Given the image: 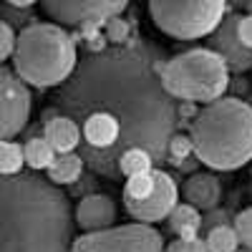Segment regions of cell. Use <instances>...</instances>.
I'll list each match as a JSON object with an SVG mask.
<instances>
[{
	"instance_id": "obj_1",
	"label": "cell",
	"mask_w": 252,
	"mask_h": 252,
	"mask_svg": "<svg viewBox=\"0 0 252 252\" xmlns=\"http://www.w3.org/2000/svg\"><path fill=\"white\" fill-rule=\"evenodd\" d=\"M161 63L144 43H124L94 53L63 83L58 111L71 119H86L94 111H109L121 121V141L109 157L103 177L119 174V157L144 146L157 161L169 159V139L177 134L179 109L161 83Z\"/></svg>"
},
{
	"instance_id": "obj_2",
	"label": "cell",
	"mask_w": 252,
	"mask_h": 252,
	"mask_svg": "<svg viewBox=\"0 0 252 252\" xmlns=\"http://www.w3.org/2000/svg\"><path fill=\"white\" fill-rule=\"evenodd\" d=\"M68 197L35 174L3 177L0 187V252H73Z\"/></svg>"
},
{
	"instance_id": "obj_3",
	"label": "cell",
	"mask_w": 252,
	"mask_h": 252,
	"mask_svg": "<svg viewBox=\"0 0 252 252\" xmlns=\"http://www.w3.org/2000/svg\"><path fill=\"white\" fill-rule=\"evenodd\" d=\"M189 136L204 166L215 172H237L252 161V106L235 96L204 103L192 119Z\"/></svg>"
},
{
	"instance_id": "obj_4",
	"label": "cell",
	"mask_w": 252,
	"mask_h": 252,
	"mask_svg": "<svg viewBox=\"0 0 252 252\" xmlns=\"http://www.w3.org/2000/svg\"><path fill=\"white\" fill-rule=\"evenodd\" d=\"M78 68L73 35L58 23H31L18 33L13 71L28 86H63Z\"/></svg>"
},
{
	"instance_id": "obj_5",
	"label": "cell",
	"mask_w": 252,
	"mask_h": 252,
	"mask_svg": "<svg viewBox=\"0 0 252 252\" xmlns=\"http://www.w3.org/2000/svg\"><path fill=\"white\" fill-rule=\"evenodd\" d=\"M161 83L177 101L212 103L229 89V66L212 48H192L161 63Z\"/></svg>"
},
{
	"instance_id": "obj_6",
	"label": "cell",
	"mask_w": 252,
	"mask_h": 252,
	"mask_svg": "<svg viewBox=\"0 0 252 252\" xmlns=\"http://www.w3.org/2000/svg\"><path fill=\"white\" fill-rule=\"evenodd\" d=\"M149 13L164 35L197 40L220 28L227 15V0H149Z\"/></svg>"
},
{
	"instance_id": "obj_7",
	"label": "cell",
	"mask_w": 252,
	"mask_h": 252,
	"mask_svg": "<svg viewBox=\"0 0 252 252\" xmlns=\"http://www.w3.org/2000/svg\"><path fill=\"white\" fill-rule=\"evenodd\" d=\"M121 199L131 220L154 224L169 220V215L174 212V207L179 204V187L169 172L152 169L126 179Z\"/></svg>"
},
{
	"instance_id": "obj_8",
	"label": "cell",
	"mask_w": 252,
	"mask_h": 252,
	"mask_svg": "<svg viewBox=\"0 0 252 252\" xmlns=\"http://www.w3.org/2000/svg\"><path fill=\"white\" fill-rule=\"evenodd\" d=\"M164 237L149 222L83 232L73 240V252H164Z\"/></svg>"
},
{
	"instance_id": "obj_9",
	"label": "cell",
	"mask_w": 252,
	"mask_h": 252,
	"mask_svg": "<svg viewBox=\"0 0 252 252\" xmlns=\"http://www.w3.org/2000/svg\"><path fill=\"white\" fill-rule=\"evenodd\" d=\"M129 0H43V10L63 28H103L119 18Z\"/></svg>"
},
{
	"instance_id": "obj_10",
	"label": "cell",
	"mask_w": 252,
	"mask_h": 252,
	"mask_svg": "<svg viewBox=\"0 0 252 252\" xmlns=\"http://www.w3.org/2000/svg\"><path fill=\"white\" fill-rule=\"evenodd\" d=\"M33 96L28 83L15 71H0V134L3 139H15L28 126Z\"/></svg>"
},
{
	"instance_id": "obj_11",
	"label": "cell",
	"mask_w": 252,
	"mask_h": 252,
	"mask_svg": "<svg viewBox=\"0 0 252 252\" xmlns=\"http://www.w3.org/2000/svg\"><path fill=\"white\" fill-rule=\"evenodd\" d=\"M237 26H240V15H224L220 28L212 33L209 48L217 51L227 61L229 71L242 73V71H250L252 68V48H247L242 40H240Z\"/></svg>"
},
{
	"instance_id": "obj_12",
	"label": "cell",
	"mask_w": 252,
	"mask_h": 252,
	"mask_svg": "<svg viewBox=\"0 0 252 252\" xmlns=\"http://www.w3.org/2000/svg\"><path fill=\"white\" fill-rule=\"evenodd\" d=\"M76 224L83 232H98V229H109L116 222V202L109 194H86L76 204Z\"/></svg>"
},
{
	"instance_id": "obj_13",
	"label": "cell",
	"mask_w": 252,
	"mask_h": 252,
	"mask_svg": "<svg viewBox=\"0 0 252 252\" xmlns=\"http://www.w3.org/2000/svg\"><path fill=\"white\" fill-rule=\"evenodd\" d=\"M182 192H184V202L194 204L202 212H209V209H217L222 199V182L209 172H197L184 182Z\"/></svg>"
},
{
	"instance_id": "obj_14",
	"label": "cell",
	"mask_w": 252,
	"mask_h": 252,
	"mask_svg": "<svg viewBox=\"0 0 252 252\" xmlns=\"http://www.w3.org/2000/svg\"><path fill=\"white\" fill-rule=\"evenodd\" d=\"M43 136L53 144V149L58 154H68V152H76L81 141H83V129L78 126L76 119L66 116V114H58L53 116L51 121H46L43 126Z\"/></svg>"
},
{
	"instance_id": "obj_15",
	"label": "cell",
	"mask_w": 252,
	"mask_h": 252,
	"mask_svg": "<svg viewBox=\"0 0 252 252\" xmlns=\"http://www.w3.org/2000/svg\"><path fill=\"white\" fill-rule=\"evenodd\" d=\"M86 169V159L76 152H68V154H58L53 159V164L48 166V179L58 187H68V184H76Z\"/></svg>"
},
{
	"instance_id": "obj_16",
	"label": "cell",
	"mask_w": 252,
	"mask_h": 252,
	"mask_svg": "<svg viewBox=\"0 0 252 252\" xmlns=\"http://www.w3.org/2000/svg\"><path fill=\"white\" fill-rule=\"evenodd\" d=\"M202 220H204L202 209L184 202V204H177L174 212L169 215V227H172V232L177 237L189 240V237H199L202 235Z\"/></svg>"
},
{
	"instance_id": "obj_17",
	"label": "cell",
	"mask_w": 252,
	"mask_h": 252,
	"mask_svg": "<svg viewBox=\"0 0 252 252\" xmlns=\"http://www.w3.org/2000/svg\"><path fill=\"white\" fill-rule=\"evenodd\" d=\"M23 146H26V166H31L33 172H48V166L58 157V152L46 136H33Z\"/></svg>"
},
{
	"instance_id": "obj_18",
	"label": "cell",
	"mask_w": 252,
	"mask_h": 252,
	"mask_svg": "<svg viewBox=\"0 0 252 252\" xmlns=\"http://www.w3.org/2000/svg\"><path fill=\"white\" fill-rule=\"evenodd\" d=\"M154 154L144 146H131L126 149L121 157H119V174L121 177H136V174H144V172H152L154 169Z\"/></svg>"
},
{
	"instance_id": "obj_19",
	"label": "cell",
	"mask_w": 252,
	"mask_h": 252,
	"mask_svg": "<svg viewBox=\"0 0 252 252\" xmlns=\"http://www.w3.org/2000/svg\"><path fill=\"white\" fill-rule=\"evenodd\" d=\"M23 166H26V146H20L13 139H3L0 141V172H3V177L20 174Z\"/></svg>"
},
{
	"instance_id": "obj_20",
	"label": "cell",
	"mask_w": 252,
	"mask_h": 252,
	"mask_svg": "<svg viewBox=\"0 0 252 252\" xmlns=\"http://www.w3.org/2000/svg\"><path fill=\"white\" fill-rule=\"evenodd\" d=\"M204 240H207L209 252H237V247L242 245L235 224H220L215 229H209Z\"/></svg>"
},
{
	"instance_id": "obj_21",
	"label": "cell",
	"mask_w": 252,
	"mask_h": 252,
	"mask_svg": "<svg viewBox=\"0 0 252 252\" xmlns=\"http://www.w3.org/2000/svg\"><path fill=\"white\" fill-rule=\"evenodd\" d=\"M192 157H197V154H194V141H192V136L177 131V134L169 139V161H172L174 166H179L182 161L192 159Z\"/></svg>"
},
{
	"instance_id": "obj_22",
	"label": "cell",
	"mask_w": 252,
	"mask_h": 252,
	"mask_svg": "<svg viewBox=\"0 0 252 252\" xmlns=\"http://www.w3.org/2000/svg\"><path fill=\"white\" fill-rule=\"evenodd\" d=\"M103 33H106L109 43H114V46H124V43H129L131 26H129V23H126V20L119 15V18H111L109 23L103 26Z\"/></svg>"
},
{
	"instance_id": "obj_23",
	"label": "cell",
	"mask_w": 252,
	"mask_h": 252,
	"mask_svg": "<svg viewBox=\"0 0 252 252\" xmlns=\"http://www.w3.org/2000/svg\"><path fill=\"white\" fill-rule=\"evenodd\" d=\"M15 48H18V33L13 31V26L8 20H3V23H0V58L13 61Z\"/></svg>"
},
{
	"instance_id": "obj_24",
	"label": "cell",
	"mask_w": 252,
	"mask_h": 252,
	"mask_svg": "<svg viewBox=\"0 0 252 252\" xmlns=\"http://www.w3.org/2000/svg\"><path fill=\"white\" fill-rule=\"evenodd\" d=\"M235 229H237V235H240L242 247H250L252 250V207L242 209V212L235 217Z\"/></svg>"
},
{
	"instance_id": "obj_25",
	"label": "cell",
	"mask_w": 252,
	"mask_h": 252,
	"mask_svg": "<svg viewBox=\"0 0 252 252\" xmlns=\"http://www.w3.org/2000/svg\"><path fill=\"white\" fill-rule=\"evenodd\" d=\"M164 252H209V247H207V240L202 237H189V240L177 237L174 242L166 245Z\"/></svg>"
},
{
	"instance_id": "obj_26",
	"label": "cell",
	"mask_w": 252,
	"mask_h": 252,
	"mask_svg": "<svg viewBox=\"0 0 252 252\" xmlns=\"http://www.w3.org/2000/svg\"><path fill=\"white\" fill-rule=\"evenodd\" d=\"M220 224H227V212H224V209H209L207 217L202 220V232H204V229L209 232V229H215Z\"/></svg>"
},
{
	"instance_id": "obj_27",
	"label": "cell",
	"mask_w": 252,
	"mask_h": 252,
	"mask_svg": "<svg viewBox=\"0 0 252 252\" xmlns=\"http://www.w3.org/2000/svg\"><path fill=\"white\" fill-rule=\"evenodd\" d=\"M237 33H240V40H242V43H245L247 48H252V13H250V15H242V18H240Z\"/></svg>"
},
{
	"instance_id": "obj_28",
	"label": "cell",
	"mask_w": 252,
	"mask_h": 252,
	"mask_svg": "<svg viewBox=\"0 0 252 252\" xmlns=\"http://www.w3.org/2000/svg\"><path fill=\"white\" fill-rule=\"evenodd\" d=\"M86 46H89V51L91 53H101V51H106L109 48V38H106V33H94V35H89L86 38Z\"/></svg>"
},
{
	"instance_id": "obj_29",
	"label": "cell",
	"mask_w": 252,
	"mask_h": 252,
	"mask_svg": "<svg viewBox=\"0 0 252 252\" xmlns=\"http://www.w3.org/2000/svg\"><path fill=\"white\" fill-rule=\"evenodd\" d=\"M8 5H13V8H31V5H35L38 0H5Z\"/></svg>"
},
{
	"instance_id": "obj_30",
	"label": "cell",
	"mask_w": 252,
	"mask_h": 252,
	"mask_svg": "<svg viewBox=\"0 0 252 252\" xmlns=\"http://www.w3.org/2000/svg\"><path fill=\"white\" fill-rule=\"evenodd\" d=\"M237 252H252V250H250V247H245V250H237Z\"/></svg>"
}]
</instances>
